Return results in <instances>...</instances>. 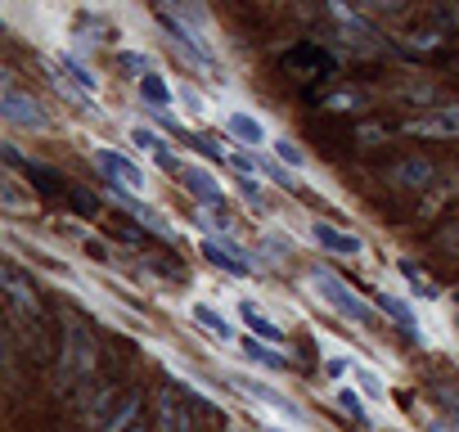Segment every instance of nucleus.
I'll use <instances>...</instances> for the list:
<instances>
[{"label": "nucleus", "instance_id": "1", "mask_svg": "<svg viewBox=\"0 0 459 432\" xmlns=\"http://www.w3.org/2000/svg\"><path fill=\"white\" fill-rule=\"evenodd\" d=\"M307 284H311V289H316V298H320L329 311H338L347 324H365V329H378V324H383V311H378L374 302H365L356 289H347L338 275H329V271H320V266H316V271L307 275Z\"/></svg>", "mask_w": 459, "mask_h": 432}, {"label": "nucleus", "instance_id": "2", "mask_svg": "<svg viewBox=\"0 0 459 432\" xmlns=\"http://www.w3.org/2000/svg\"><path fill=\"white\" fill-rule=\"evenodd\" d=\"M95 360H100V347H95L91 329H86L82 320H68V324H64V351H59L55 387H59V392L82 387V383L95 374Z\"/></svg>", "mask_w": 459, "mask_h": 432}, {"label": "nucleus", "instance_id": "3", "mask_svg": "<svg viewBox=\"0 0 459 432\" xmlns=\"http://www.w3.org/2000/svg\"><path fill=\"white\" fill-rule=\"evenodd\" d=\"M0 284H5L14 324H23V329H32V333L41 338V298H37V289L28 284V275H23L14 262H5V266H0Z\"/></svg>", "mask_w": 459, "mask_h": 432}, {"label": "nucleus", "instance_id": "4", "mask_svg": "<svg viewBox=\"0 0 459 432\" xmlns=\"http://www.w3.org/2000/svg\"><path fill=\"white\" fill-rule=\"evenodd\" d=\"M91 158H95V167L108 176V189L113 194H144L149 189V171L135 162V158H126V153H117V149H104V144H95L91 149Z\"/></svg>", "mask_w": 459, "mask_h": 432}, {"label": "nucleus", "instance_id": "5", "mask_svg": "<svg viewBox=\"0 0 459 432\" xmlns=\"http://www.w3.org/2000/svg\"><path fill=\"white\" fill-rule=\"evenodd\" d=\"M0 117H5V126H14V131H50V117H46L41 99L19 91L14 77H5V86H0Z\"/></svg>", "mask_w": 459, "mask_h": 432}, {"label": "nucleus", "instance_id": "6", "mask_svg": "<svg viewBox=\"0 0 459 432\" xmlns=\"http://www.w3.org/2000/svg\"><path fill=\"white\" fill-rule=\"evenodd\" d=\"M198 253H203L216 271H225V275H253V271L262 266L257 253H248L239 239H230V235H203Z\"/></svg>", "mask_w": 459, "mask_h": 432}, {"label": "nucleus", "instance_id": "7", "mask_svg": "<svg viewBox=\"0 0 459 432\" xmlns=\"http://www.w3.org/2000/svg\"><path fill=\"white\" fill-rule=\"evenodd\" d=\"M176 176H180V185H185L203 207H225V185L216 180V171H207V167H198V162H180Z\"/></svg>", "mask_w": 459, "mask_h": 432}, {"label": "nucleus", "instance_id": "8", "mask_svg": "<svg viewBox=\"0 0 459 432\" xmlns=\"http://www.w3.org/2000/svg\"><path fill=\"white\" fill-rule=\"evenodd\" d=\"M311 239L329 253V257H365V239L360 235H351V230H342V226H333V221H311Z\"/></svg>", "mask_w": 459, "mask_h": 432}, {"label": "nucleus", "instance_id": "9", "mask_svg": "<svg viewBox=\"0 0 459 432\" xmlns=\"http://www.w3.org/2000/svg\"><path fill=\"white\" fill-rule=\"evenodd\" d=\"M405 135H419V140H459V104H446V108H432L428 117L405 122Z\"/></svg>", "mask_w": 459, "mask_h": 432}, {"label": "nucleus", "instance_id": "10", "mask_svg": "<svg viewBox=\"0 0 459 432\" xmlns=\"http://www.w3.org/2000/svg\"><path fill=\"white\" fill-rule=\"evenodd\" d=\"M230 387L244 392V396L257 401V405H271V410H280V414H289V419H302V410H298L284 392H275L271 383H257V378H248V374H230Z\"/></svg>", "mask_w": 459, "mask_h": 432}, {"label": "nucleus", "instance_id": "11", "mask_svg": "<svg viewBox=\"0 0 459 432\" xmlns=\"http://www.w3.org/2000/svg\"><path fill=\"white\" fill-rule=\"evenodd\" d=\"M329 14H333V23L342 28L347 41H356L360 50H378V32H374L351 5H347V0H329Z\"/></svg>", "mask_w": 459, "mask_h": 432}, {"label": "nucleus", "instance_id": "12", "mask_svg": "<svg viewBox=\"0 0 459 432\" xmlns=\"http://www.w3.org/2000/svg\"><path fill=\"white\" fill-rule=\"evenodd\" d=\"M108 194H113V189H108ZM113 198H117V203H122V207H126V212H131V216H135V221H140V226H144V230H153V235H158V239H167V244H171V239H176V226H171V221H167V216H162V212H158V207H149V203H144V198H135V194H113Z\"/></svg>", "mask_w": 459, "mask_h": 432}, {"label": "nucleus", "instance_id": "13", "mask_svg": "<svg viewBox=\"0 0 459 432\" xmlns=\"http://www.w3.org/2000/svg\"><path fill=\"white\" fill-rule=\"evenodd\" d=\"M239 320L248 324V333H253V338H262V342H271V347H284V342H289V333H284V329H280V324H275V320L253 302V298H244V302H239Z\"/></svg>", "mask_w": 459, "mask_h": 432}, {"label": "nucleus", "instance_id": "14", "mask_svg": "<svg viewBox=\"0 0 459 432\" xmlns=\"http://www.w3.org/2000/svg\"><path fill=\"white\" fill-rule=\"evenodd\" d=\"M374 307H378V311H383V315H387V320H392V324H396V329L410 338V342H423V333H419V315L410 311V302H405V298L374 293Z\"/></svg>", "mask_w": 459, "mask_h": 432}, {"label": "nucleus", "instance_id": "15", "mask_svg": "<svg viewBox=\"0 0 459 432\" xmlns=\"http://www.w3.org/2000/svg\"><path fill=\"white\" fill-rule=\"evenodd\" d=\"M225 131L235 135L239 144H266V126H262V117H253V113H244V108H230L225 113Z\"/></svg>", "mask_w": 459, "mask_h": 432}, {"label": "nucleus", "instance_id": "16", "mask_svg": "<svg viewBox=\"0 0 459 432\" xmlns=\"http://www.w3.org/2000/svg\"><path fill=\"white\" fill-rule=\"evenodd\" d=\"M0 207H5V216L37 212V194H28L19 176H0Z\"/></svg>", "mask_w": 459, "mask_h": 432}, {"label": "nucleus", "instance_id": "17", "mask_svg": "<svg viewBox=\"0 0 459 432\" xmlns=\"http://www.w3.org/2000/svg\"><path fill=\"white\" fill-rule=\"evenodd\" d=\"M131 144H135V149H144V153H149L158 167H167V171H176V167H180V162H176V153L167 149V140H162L158 131H149V126H131Z\"/></svg>", "mask_w": 459, "mask_h": 432}, {"label": "nucleus", "instance_id": "18", "mask_svg": "<svg viewBox=\"0 0 459 432\" xmlns=\"http://www.w3.org/2000/svg\"><path fill=\"white\" fill-rule=\"evenodd\" d=\"M244 356H248L253 365H262V369H271V374H284V369L293 365V360H289V356H284L280 347H271V342H262V338H253V333L244 338Z\"/></svg>", "mask_w": 459, "mask_h": 432}, {"label": "nucleus", "instance_id": "19", "mask_svg": "<svg viewBox=\"0 0 459 432\" xmlns=\"http://www.w3.org/2000/svg\"><path fill=\"white\" fill-rule=\"evenodd\" d=\"M135 86H140V99H144L149 108H171V104H176V91H171V82H167L158 68H153V73H144Z\"/></svg>", "mask_w": 459, "mask_h": 432}, {"label": "nucleus", "instance_id": "20", "mask_svg": "<svg viewBox=\"0 0 459 432\" xmlns=\"http://www.w3.org/2000/svg\"><path fill=\"white\" fill-rule=\"evenodd\" d=\"M189 315L198 320V329H207V333H212V338H221V342L235 338V324H230L216 307H207V302H194V307H189Z\"/></svg>", "mask_w": 459, "mask_h": 432}, {"label": "nucleus", "instance_id": "21", "mask_svg": "<svg viewBox=\"0 0 459 432\" xmlns=\"http://www.w3.org/2000/svg\"><path fill=\"white\" fill-rule=\"evenodd\" d=\"M59 73H64V77H68L77 91H86L91 99H100V77H95V73H91L82 59H73V55H59Z\"/></svg>", "mask_w": 459, "mask_h": 432}, {"label": "nucleus", "instance_id": "22", "mask_svg": "<svg viewBox=\"0 0 459 432\" xmlns=\"http://www.w3.org/2000/svg\"><path fill=\"white\" fill-rule=\"evenodd\" d=\"M140 423V396H126L104 423H100V432H131Z\"/></svg>", "mask_w": 459, "mask_h": 432}, {"label": "nucleus", "instance_id": "23", "mask_svg": "<svg viewBox=\"0 0 459 432\" xmlns=\"http://www.w3.org/2000/svg\"><path fill=\"white\" fill-rule=\"evenodd\" d=\"M396 271H401V275L410 280V289H414L419 298H428V302H437V298H441L437 280H432V275H428L423 266H414V262H396Z\"/></svg>", "mask_w": 459, "mask_h": 432}, {"label": "nucleus", "instance_id": "24", "mask_svg": "<svg viewBox=\"0 0 459 432\" xmlns=\"http://www.w3.org/2000/svg\"><path fill=\"white\" fill-rule=\"evenodd\" d=\"M392 180H396V185H428V180H432V162H423V158H410V162L392 167Z\"/></svg>", "mask_w": 459, "mask_h": 432}, {"label": "nucleus", "instance_id": "25", "mask_svg": "<svg viewBox=\"0 0 459 432\" xmlns=\"http://www.w3.org/2000/svg\"><path fill=\"white\" fill-rule=\"evenodd\" d=\"M333 401H338V410H347L356 423H365V428L374 423L369 410H365V401H360V387H333Z\"/></svg>", "mask_w": 459, "mask_h": 432}, {"label": "nucleus", "instance_id": "26", "mask_svg": "<svg viewBox=\"0 0 459 432\" xmlns=\"http://www.w3.org/2000/svg\"><path fill=\"white\" fill-rule=\"evenodd\" d=\"M158 432H189V419H185V410H176L171 396L158 401Z\"/></svg>", "mask_w": 459, "mask_h": 432}, {"label": "nucleus", "instance_id": "27", "mask_svg": "<svg viewBox=\"0 0 459 432\" xmlns=\"http://www.w3.org/2000/svg\"><path fill=\"white\" fill-rule=\"evenodd\" d=\"M351 378H356V387H360V396H369V401H383V378L374 374V369H365L360 360H356V369H351Z\"/></svg>", "mask_w": 459, "mask_h": 432}, {"label": "nucleus", "instance_id": "28", "mask_svg": "<svg viewBox=\"0 0 459 432\" xmlns=\"http://www.w3.org/2000/svg\"><path fill=\"white\" fill-rule=\"evenodd\" d=\"M198 226L207 235H230V216H225V207H198Z\"/></svg>", "mask_w": 459, "mask_h": 432}, {"label": "nucleus", "instance_id": "29", "mask_svg": "<svg viewBox=\"0 0 459 432\" xmlns=\"http://www.w3.org/2000/svg\"><path fill=\"white\" fill-rule=\"evenodd\" d=\"M117 68L135 73V82H140L144 73H153V55H144V50H122V55H117Z\"/></svg>", "mask_w": 459, "mask_h": 432}, {"label": "nucleus", "instance_id": "30", "mask_svg": "<svg viewBox=\"0 0 459 432\" xmlns=\"http://www.w3.org/2000/svg\"><path fill=\"white\" fill-rule=\"evenodd\" d=\"M108 405H113L108 387H95V392H86V405H82V423H91V428H95L100 410H108Z\"/></svg>", "mask_w": 459, "mask_h": 432}, {"label": "nucleus", "instance_id": "31", "mask_svg": "<svg viewBox=\"0 0 459 432\" xmlns=\"http://www.w3.org/2000/svg\"><path fill=\"white\" fill-rule=\"evenodd\" d=\"M325 108H333V113H356V108H365V95H360V91H338V95H325Z\"/></svg>", "mask_w": 459, "mask_h": 432}, {"label": "nucleus", "instance_id": "32", "mask_svg": "<svg viewBox=\"0 0 459 432\" xmlns=\"http://www.w3.org/2000/svg\"><path fill=\"white\" fill-rule=\"evenodd\" d=\"M275 158H280L284 167H293V171H302V167H307V153H302L289 135H280V140H275Z\"/></svg>", "mask_w": 459, "mask_h": 432}, {"label": "nucleus", "instance_id": "33", "mask_svg": "<svg viewBox=\"0 0 459 432\" xmlns=\"http://www.w3.org/2000/svg\"><path fill=\"white\" fill-rule=\"evenodd\" d=\"M405 5H410V0H360V10H369V14H378V19H396Z\"/></svg>", "mask_w": 459, "mask_h": 432}, {"label": "nucleus", "instance_id": "34", "mask_svg": "<svg viewBox=\"0 0 459 432\" xmlns=\"http://www.w3.org/2000/svg\"><path fill=\"white\" fill-rule=\"evenodd\" d=\"M68 198H73V207H77L82 216H100V198H95L91 189H77V185H73V194H68Z\"/></svg>", "mask_w": 459, "mask_h": 432}, {"label": "nucleus", "instance_id": "35", "mask_svg": "<svg viewBox=\"0 0 459 432\" xmlns=\"http://www.w3.org/2000/svg\"><path fill=\"white\" fill-rule=\"evenodd\" d=\"M176 99L185 104V113H194V117H203L207 108H203V99H198V91H189V86H176Z\"/></svg>", "mask_w": 459, "mask_h": 432}, {"label": "nucleus", "instance_id": "36", "mask_svg": "<svg viewBox=\"0 0 459 432\" xmlns=\"http://www.w3.org/2000/svg\"><path fill=\"white\" fill-rule=\"evenodd\" d=\"M347 369H356V365H351V356H342V351H338V356H329V360H325V374H329V378H342V374H347Z\"/></svg>", "mask_w": 459, "mask_h": 432}, {"label": "nucleus", "instance_id": "37", "mask_svg": "<svg viewBox=\"0 0 459 432\" xmlns=\"http://www.w3.org/2000/svg\"><path fill=\"white\" fill-rule=\"evenodd\" d=\"M428 432H450V428H446V423H432V428H428Z\"/></svg>", "mask_w": 459, "mask_h": 432}, {"label": "nucleus", "instance_id": "38", "mask_svg": "<svg viewBox=\"0 0 459 432\" xmlns=\"http://www.w3.org/2000/svg\"><path fill=\"white\" fill-rule=\"evenodd\" d=\"M266 432H284V428H266Z\"/></svg>", "mask_w": 459, "mask_h": 432}, {"label": "nucleus", "instance_id": "39", "mask_svg": "<svg viewBox=\"0 0 459 432\" xmlns=\"http://www.w3.org/2000/svg\"><path fill=\"white\" fill-rule=\"evenodd\" d=\"M455 23H459V14H455Z\"/></svg>", "mask_w": 459, "mask_h": 432}]
</instances>
